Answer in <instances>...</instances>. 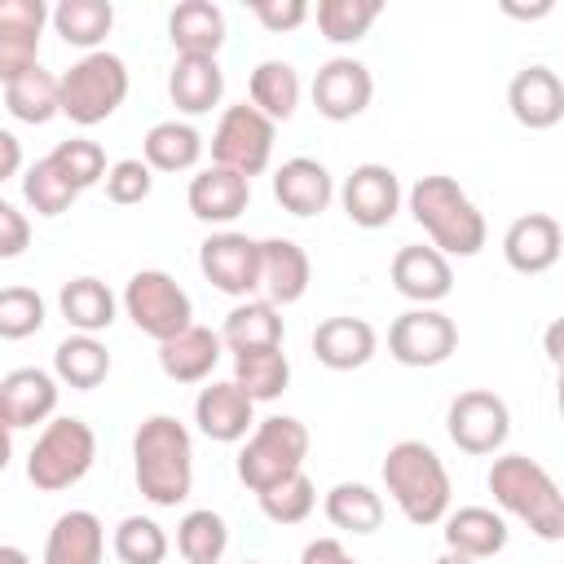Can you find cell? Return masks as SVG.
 <instances>
[{"label":"cell","mask_w":564,"mask_h":564,"mask_svg":"<svg viewBox=\"0 0 564 564\" xmlns=\"http://www.w3.org/2000/svg\"><path fill=\"white\" fill-rule=\"evenodd\" d=\"M132 476L145 502L181 507L194 489V441L172 414H150L132 436Z\"/></svg>","instance_id":"6da1fadb"},{"label":"cell","mask_w":564,"mask_h":564,"mask_svg":"<svg viewBox=\"0 0 564 564\" xmlns=\"http://www.w3.org/2000/svg\"><path fill=\"white\" fill-rule=\"evenodd\" d=\"M498 516H511L520 524H529V533H538L542 542H560L564 538V498L555 476L529 458V454H498L489 476H485Z\"/></svg>","instance_id":"7a4b0ae2"},{"label":"cell","mask_w":564,"mask_h":564,"mask_svg":"<svg viewBox=\"0 0 564 564\" xmlns=\"http://www.w3.org/2000/svg\"><path fill=\"white\" fill-rule=\"evenodd\" d=\"M379 476H383V494L397 502V511L410 524L427 529V524L445 520L454 485H449V471H445L441 454L427 441H397V445H388Z\"/></svg>","instance_id":"3957f363"},{"label":"cell","mask_w":564,"mask_h":564,"mask_svg":"<svg viewBox=\"0 0 564 564\" xmlns=\"http://www.w3.org/2000/svg\"><path fill=\"white\" fill-rule=\"evenodd\" d=\"M405 203H410V216L423 225V234L432 238V247L445 260L449 256H476L485 247V238H489L480 207L471 203V194L454 176H441V172L419 176L410 185Z\"/></svg>","instance_id":"277c9868"},{"label":"cell","mask_w":564,"mask_h":564,"mask_svg":"<svg viewBox=\"0 0 564 564\" xmlns=\"http://www.w3.org/2000/svg\"><path fill=\"white\" fill-rule=\"evenodd\" d=\"M93 463H97V432L75 414H53L26 454V480L40 494H62L79 485L93 471Z\"/></svg>","instance_id":"5b68a950"},{"label":"cell","mask_w":564,"mask_h":564,"mask_svg":"<svg viewBox=\"0 0 564 564\" xmlns=\"http://www.w3.org/2000/svg\"><path fill=\"white\" fill-rule=\"evenodd\" d=\"M128 97V62L119 53H84L79 62H70V70L57 75V110L79 123V128H93V123H106Z\"/></svg>","instance_id":"8992f818"},{"label":"cell","mask_w":564,"mask_h":564,"mask_svg":"<svg viewBox=\"0 0 564 564\" xmlns=\"http://www.w3.org/2000/svg\"><path fill=\"white\" fill-rule=\"evenodd\" d=\"M308 445H313V436H308V427H304L300 419H291V414H269V419H260V423L247 432L242 449H238V463H234V467H238V480H242L251 494H260V489L286 480V476L304 471Z\"/></svg>","instance_id":"52a82bcc"},{"label":"cell","mask_w":564,"mask_h":564,"mask_svg":"<svg viewBox=\"0 0 564 564\" xmlns=\"http://www.w3.org/2000/svg\"><path fill=\"white\" fill-rule=\"evenodd\" d=\"M123 313L132 317V326L141 335H150L154 344L181 335L185 326H194V300L189 291L167 273V269H137L123 286Z\"/></svg>","instance_id":"ba28073f"},{"label":"cell","mask_w":564,"mask_h":564,"mask_svg":"<svg viewBox=\"0 0 564 564\" xmlns=\"http://www.w3.org/2000/svg\"><path fill=\"white\" fill-rule=\"evenodd\" d=\"M273 141H278V123L264 119L251 101L225 106V115H220V123L212 132V163L251 181V176H260L269 167Z\"/></svg>","instance_id":"9c48e42d"},{"label":"cell","mask_w":564,"mask_h":564,"mask_svg":"<svg viewBox=\"0 0 564 564\" xmlns=\"http://www.w3.org/2000/svg\"><path fill=\"white\" fill-rule=\"evenodd\" d=\"M445 432L449 441L471 454V458H485V454H498L511 436V410L498 392L489 388H467L449 401L445 410Z\"/></svg>","instance_id":"30bf717a"},{"label":"cell","mask_w":564,"mask_h":564,"mask_svg":"<svg viewBox=\"0 0 564 564\" xmlns=\"http://www.w3.org/2000/svg\"><path fill=\"white\" fill-rule=\"evenodd\" d=\"M454 348H458V326L441 308H405L388 326V352L410 370L441 366L454 357Z\"/></svg>","instance_id":"8fae6325"},{"label":"cell","mask_w":564,"mask_h":564,"mask_svg":"<svg viewBox=\"0 0 564 564\" xmlns=\"http://www.w3.org/2000/svg\"><path fill=\"white\" fill-rule=\"evenodd\" d=\"M198 269L216 291L234 300H251L260 291V238L220 229L198 247Z\"/></svg>","instance_id":"7c38bea8"},{"label":"cell","mask_w":564,"mask_h":564,"mask_svg":"<svg viewBox=\"0 0 564 564\" xmlns=\"http://www.w3.org/2000/svg\"><path fill=\"white\" fill-rule=\"evenodd\" d=\"M370 97H375V75L357 57H330L313 75V106L330 123H348V119L366 115Z\"/></svg>","instance_id":"4fadbf2b"},{"label":"cell","mask_w":564,"mask_h":564,"mask_svg":"<svg viewBox=\"0 0 564 564\" xmlns=\"http://www.w3.org/2000/svg\"><path fill=\"white\" fill-rule=\"evenodd\" d=\"M344 216L361 229H383L401 212V181L388 163H357L339 185Z\"/></svg>","instance_id":"5bb4252c"},{"label":"cell","mask_w":564,"mask_h":564,"mask_svg":"<svg viewBox=\"0 0 564 564\" xmlns=\"http://www.w3.org/2000/svg\"><path fill=\"white\" fill-rule=\"evenodd\" d=\"M48 26L44 0H0V84L40 66V35Z\"/></svg>","instance_id":"9a60e30c"},{"label":"cell","mask_w":564,"mask_h":564,"mask_svg":"<svg viewBox=\"0 0 564 564\" xmlns=\"http://www.w3.org/2000/svg\"><path fill=\"white\" fill-rule=\"evenodd\" d=\"M194 423L207 441L220 445H238L247 441V432L256 427V401L234 383V379H212L207 388H198L194 397Z\"/></svg>","instance_id":"2e32d148"},{"label":"cell","mask_w":564,"mask_h":564,"mask_svg":"<svg viewBox=\"0 0 564 564\" xmlns=\"http://www.w3.org/2000/svg\"><path fill=\"white\" fill-rule=\"evenodd\" d=\"M507 110L529 132L555 128L564 119V84H560V75L551 66H542V62L516 70L511 84H507Z\"/></svg>","instance_id":"e0dca14e"},{"label":"cell","mask_w":564,"mask_h":564,"mask_svg":"<svg viewBox=\"0 0 564 564\" xmlns=\"http://www.w3.org/2000/svg\"><path fill=\"white\" fill-rule=\"evenodd\" d=\"M560 247H564V229H560V220H555L551 212L516 216V220L507 225V234H502V260H507L516 273H524V278L555 269Z\"/></svg>","instance_id":"ac0fdd59"},{"label":"cell","mask_w":564,"mask_h":564,"mask_svg":"<svg viewBox=\"0 0 564 564\" xmlns=\"http://www.w3.org/2000/svg\"><path fill=\"white\" fill-rule=\"evenodd\" d=\"M392 286H397V295H405L414 308H436L449 291H454V269H449V260L436 251V247H423V242H414V247H401L397 256H392Z\"/></svg>","instance_id":"d6986e66"},{"label":"cell","mask_w":564,"mask_h":564,"mask_svg":"<svg viewBox=\"0 0 564 564\" xmlns=\"http://www.w3.org/2000/svg\"><path fill=\"white\" fill-rule=\"evenodd\" d=\"M308 282H313V264H308V251L300 242L260 238V300H269L273 308L300 304Z\"/></svg>","instance_id":"ffe728a7"},{"label":"cell","mask_w":564,"mask_h":564,"mask_svg":"<svg viewBox=\"0 0 564 564\" xmlns=\"http://www.w3.org/2000/svg\"><path fill=\"white\" fill-rule=\"evenodd\" d=\"M273 198H278L291 216H300V220L322 216V212L330 207V198H335V176H330V167H326L322 159L295 154V159H286V163L273 172Z\"/></svg>","instance_id":"44dd1931"},{"label":"cell","mask_w":564,"mask_h":564,"mask_svg":"<svg viewBox=\"0 0 564 564\" xmlns=\"http://www.w3.org/2000/svg\"><path fill=\"white\" fill-rule=\"evenodd\" d=\"M57 379L40 366H18L0 379V414L4 423L18 432V427H35V423H48L53 410H57Z\"/></svg>","instance_id":"7402d4cb"},{"label":"cell","mask_w":564,"mask_h":564,"mask_svg":"<svg viewBox=\"0 0 564 564\" xmlns=\"http://www.w3.org/2000/svg\"><path fill=\"white\" fill-rule=\"evenodd\" d=\"M185 203L189 212L203 220V225H229L247 212L251 203V181L229 172V167H203L198 176H189V189H185Z\"/></svg>","instance_id":"603a6c76"},{"label":"cell","mask_w":564,"mask_h":564,"mask_svg":"<svg viewBox=\"0 0 564 564\" xmlns=\"http://www.w3.org/2000/svg\"><path fill=\"white\" fill-rule=\"evenodd\" d=\"M379 348V335L366 317H326L317 322L313 330V357L326 366V370H361Z\"/></svg>","instance_id":"cb8c5ba5"},{"label":"cell","mask_w":564,"mask_h":564,"mask_svg":"<svg viewBox=\"0 0 564 564\" xmlns=\"http://www.w3.org/2000/svg\"><path fill=\"white\" fill-rule=\"evenodd\" d=\"M445 529V551L454 555H467V560H494L498 551H507V516H498L494 507H458V511H445L441 520Z\"/></svg>","instance_id":"d4e9b609"},{"label":"cell","mask_w":564,"mask_h":564,"mask_svg":"<svg viewBox=\"0 0 564 564\" xmlns=\"http://www.w3.org/2000/svg\"><path fill=\"white\" fill-rule=\"evenodd\" d=\"M101 555H106V524L97 520V511L70 507L53 520L44 538V564H101Z\"/></svg>","instance_id":"484cf974"},{"label":"cell","mask_w":564,"mask_h":564,"mask_svg":"<svg viewBox=\"0 0 564 564\" xmlns=\"http://www.w3.org/2000/svg\"><path fill=\"white\" fill-rule=\"evenodd\" d=\"M220 348H225L220 335L212 326H198L194 322L181 335H172V339L159 344V366H163V375L172 383H203L220 366Z\"/></svg>","instance_id":"4316f807"},{"label":"cell","mask_w":564,"mask_h":564,"mask_svg":"<svg viewBox=\"0 0 564 564\" xmlns=\"http://www.w3.org/2000/svg\"><path fill=\"white\" fill-rule=\"evenodd\" d=\"M167 40L176 57H216L225 44V9L212 0H181L167 13Z\"/></svg>","instance_id":"83f0119b"},{"label":"cell","mask_w":564,"mask_h":564,"mask_svg":"<svg viewBox=\"0 0 564 564\" xmlns=\"http://www.w3.org/2000/svg\"><path fill=\"white\" fill-rule=\"evenodd\" d=\"M57 308H62V317H66V326H70L75 335H101V330H110L115 317H119L115 291H110L101 278H93V273L70 278V282L57 291Z\"/></svg>","instance_id":"f1b7e54d"},{"label":"cell","mask_w":564,"mask_h":564,"mask_svg":"<svg viewBox=\"0 0 564 564\" xmlns=\"http://www.w3.org/2000/svg\"><path fill=\"white\" fill-rule=\"evenodd\" d=\"M167 97L181 115H207L225 97V70L216 57H176L167 70Z\"/></svg>","instance_id":"f546056e"},{"label":"cell","mask_w":564,"mask_h":564,"mask_svg":"<svg viewBox=\"0 0 564 564\" xmlns=\"http://www.w3.org/2000/svg\"><path fill=\"white\" fill-rule=\"evenodd\" d=\"M203 159V132L185 119H159L141 137V163L150 172H189Z\"/></svg>","instance_id":"4dcf8cb0"},{"label":"cell","mask_w":564,"mask_h":564,"mask_svg":"<svg viewBox=\"0 0 564 564\" xmlns=\"http://www.w3.org/2000/svg\"><path fill=\"white\" fill-rule=\"evenodd\" d=\"M220 344L229 352H247V348H282V308H273L269 300L251 295V300H238L225 317V326L216 330Z\"/></svg>","instance_id":"1f68e13d"},{"label":"cell","mask_w":564,"mask_h":564,"mask_svg":"<svg viewBox=\"0 0 564 564\" xmlns=\"http://www.w3.org/2000/svg\"><path fill=\"white\" fill-rule=\"evenodd\" d=\"M48 26L62 35V44L97 53L106 35L115 31V4L110 0H62L57 9H48Z\"/></svg>","instance_id":"d6a6232c"},{"label":"cell","mask_w":564,"mask_h":564,"mask_svg":"<svg viewBox=\"0 0 564 564\" xmlns=\"http://www.w3.org/2000/svg\"><path fill=\"white\" fill-rule=\"evenodd\" d=\"M110 375V352L97 335H66L57 348H53V379L75 388V392H93L101 388Z\"/></svg>","instance_id":"836d02e7"},{"label":"cell","mask_w":564,"mask_h":564,"mask_svg":"<svg viewBox=\"0 0 564 564\" xmlns=\"http://www.w3.org/2000/svg\"><path fill=\"white\" fill-rule=\"evenodd\" d=\"M247 97H251V106H256L264 119H273V123L291 119V115L300 110V75H295V66L282 62V57H264V62L251 70Z\"/></svg>","instance_id":"e575fe53"},{"label":"cell","mask_w":564,"mask_h":564,"mask_svg":"<svg viewBox=\"0 0 564 564\" xmlns=\"http://www.w3.org/2000/svg\"><path fill=\"white\" fill-rule=\"evenodd\" d=\"M322 511H326V520H330L335 529H344V533H375V529L383 524V498H379L370 485H361V480H339V485H330L326 498H322Z\"/></svg>","instance_id":"d590c367"},{"label":"cell","mask_w":564,"mask_h":564,"mask_svg":"<svg viewBox=\"0 0 564 564\" xmlns=\"http://www.w3.org/2000/svg\"><path fill=\"white\" fill-rule=\"evenodd\" d=\"M234 383L251 401H278L291 383V361L282 348H247L234 352Z\"/></svg>","instance_id":"8d00e7d4"},{"label":"cell","mask_w":564,"mask_h":564,"mask_svg":"<svg viewBox=\"0 0 564 564\" xmlns=\"http://www.w3.org/2000/svg\"><path fill=\"white\" fill-rule=\"evenodd\" d=\"M176 551L185 564H220L229 551V524L212 507H194L176 524Z\"/></svg>","instance_id":"74e56055"},{"label":"cell","mask_w":564,"mask_h":564,"mask_svg":"<svg viewBox=\"0 0 564 564\" xmlns=\"http://www.w3.org/2000/svg\"><path fill=\"white\" fill-rule=\"evenodd\" d=\"M4 106L18 123H48L57 110V75L44 66H31L13 84H4Z\"/></svg>","instance_id":"f35d334b"},{"label":"cell","mask_w":564,"mask_h":564,"mask_svg":"<svg viewBox=\"0 0 564 564\" xmlns=\"http://www.w3.org/2000/svg\"><path fill=\"white\" fill-rule=\"evenodd\" d=\"M22 198H26V207L35 212V216H62L75 198H79V189L66 181V172L44 154V159H35L26 172H22Z\"/></svg>","instance_id":"ab89813d"},{"label":"cell","mask_w":564,"mask_h":564,"mask_svg":"<svg viewBox=\"0 0 564 564\" xmlns=\"http://www.w3.org/2000/svg\"><path fill=\"white\" fill-rule=\"evenodd\" d=\"M110 551L119 564H163L167 560V533L150 516H123L110 533Z\"/></svg>","instance_id":"60d3db41"},{"label":"cell","mask_w":564,"mask_h":564,"mask_svg":"<svg viewBox=\"0 0 564 564\" xmlns=\"http://www.w3.org/2000/svg\"><path fill=\"white\" fill-rule=\"evenodd\" d=\"M379 13H383L379 0H322L317 4V31L330 44H357L379 22Z\"/></svg>","instance_id":"b9f144b4"},{"label":"cell","mask_w":564,"mask_h":564,"mask_svg":"<svg viewBox=\"0 0 564 564\" xmlns=\"http://www.w3.org/2000/svg\"><path fill=\"white\" fill-rule=\"evenodd\" d=\"M256 498H260L264 520H273V524H304L313 516V507H317V485L308 480V471H295V476L260 489Z\"/></svg>","instance_id":"7bdbcfd3"},{"label":"cell","mask_w":564,"mask_h":564,"mask_svg":"<svg viewBox=\"0 0 564 564\" xmlns=\"http://www.w3.org/2000/svg\"><path fill=\"white\" fill-rule=\"evenodd\" d=\"M48 159L66 172V181L84 194V189H93V185H101L106 181V150L97 145V141H88V137H70V141H57L53 150H48Z\"/></svg>","instance_id":"ee69618b"},{"label":"cell","mask_w":564,"mask_h":564,"mask_svg":"<svg viewBox=\"0 0 564 564\" xmlns=\"http://www.w3.org/2000/svg\"><path fill=\"white\" fill-rule=\"evenodd\" d=\"M44 330V295L35 286H0V339H31Z\"/></svg>","instance_id":"f6af8a7d"},{"label":"cell","mask_w":564,"mask_h":564,"mask_svg":"<svg viewBox=\"0 0 564 564\" xmlns=\"http://www.w3.org/2000/svg\"><path fill=\"white\" fill-rule=\"evenodd\" d=\"M106 198L119 203V207H132V203H145L150 189H154V172L141 163V159H115L106 167Z\"/></svg>","instance_id":"bcb514c9"},{"label":"cell","mask_w":564,"mask_h":564,"mask_svg":"<svg viewBox=\"0 0 564 564\" xmlns=\"http://www.w3.org/2000/svg\"><path fill=\"white\" fill-rule=\"evenodd\" d=\"M251 18L269 31V35H286L300 22H308V4L304 0H251Z\"/></svg>","instance_id":"7dc6e473"},{"label":"cell","mask_w":564,"mask_h":564,"mask_svg":"<svg viewBox=\"0 0 564 564\" xmlns=\"http://www.w3.org/2000/svg\"><path fill=\"white\" fill-rule=\"evenodd\" d=\"M31 247V220L0 198V260H18Z\"/></svg>","instance_id":"c3c4849f"},{"label":"cell","mask_w":564,"mask_h":564,"mask_svg":"<svg viewBox=\"0 0 564 564\" xmlns=\"http://www.w3.org/2000/svg\"><path fill=\"white\" fill-rule=\"evenodd\" d=\"M300 564H361V560H352L339 538H313V542L300 551Z\"/></svg>","instance_id":"681fc988"},{"label":"cell","mask_w":564,"mask_h":564,"mask_svg":"<svg viewBox=\"0 0 564 564\" xmlns=\"http://www.w3.org/2000/svg\"><path fill=\"white\" fill-rule=\"evenodd\" d=\"M18 172H22V141L9 128H0V181H9Z\"/></svg>","instance_id":"f907efd6"},{"label":"cell","mask_w":564,"mask_h":564,"mask_svg":"<svg viewBox=\"0 0 564 564\" xmlns=\"http://www.w3.org/2000/svg\"><path fill=\"white\" fill-rule=\"evenodd\" d=\"M551 9H555V0H538V4H529V9H524V4H502L507 18H546Z\"/></svg>","instance_id":"816d5d0a"},{"label":"cell","mask_w":564,"mask_h":564,"mask_svg":"<svg viewBox=\"0 0 564 564\" xmlns=\"http://www.w3.org/2000/svg\"><path fill=\"white\" fill-rule=\"evenodd\" d=\"M9 458H13V427H9L4 414H0V471L9 467Z\"/></svg>","instance_id":"f5cc1de1"},{"label":"cell","mask_w":564,"mask_h":564,"mask_svg":"<svg viewBox=\"0 0 564 564\" xmlns=\"http://www.w3.org/2000/svg\"><path fill=\"white\" fill-rule=\"evenodd\" d=\"M0 564H35V560H31L22 546H9V542H4V546H0Z\"/></svg>","instance_id":"db71d44e"},{"label":"cell","mask_w":564,"mask_h":564,"mask_svg":"<svg viewBox=\"0 0 564 564\" xmlns=\"http://www.w3.org/2000/svg\"><path fill=\"white\" fill-rule=\"evenodd\" d=\"M432 564H476V560H467V555H454V551H445V555H436Z\"/></svg>","instance_id":"11a10c76"},{"label":"cell","mask_w":564,"mask_h":564,"mask_svg":"<svg viewBox=\"0 0 564 564\" xmlns=\"http://www.w3.org/2000/svg\"><path fill=\"white\" fill-rule=\"evenodd\" d=\"M247 564H256V560H247Z\"/></svg>","instance_id":"9f6ffc18"}]
</instances>
